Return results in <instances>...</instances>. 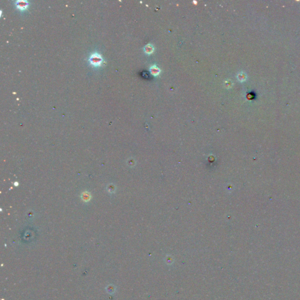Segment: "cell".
<instances>
[{
    "mask_svg": "<svg viewBox=\"0 0 300 300\" xmlns=\"http://www.w3.org/2000/svg\"><path fill=\"white\" fill-rule=\"evenodd\" d=\"M90 63L94 66H100L103 62V58L101 55L97 53H94L89 57Z\"/></svg>",
    "mask_w": 300,
    "mask_h": 300,
    "instance_id": "6da1fadb",
    "label": "cell"
},
{
    "mask_svg": "<svg viewBox=\"0 0 300 300\" xmlns=\"http://www.w3.org/2000/svg\"><path fill=\"white\" fill-rule=\"evenodd\" d=\"M16 6L20 10H25L28 6V2L25 0H18L15 2Z\"/></svg>",
    "mask_w": 300,
    "mask_h": 300,
    "instance_id": "7a4b0ae2",
    "label": "cell"
},
{
    "mask_svg": "<svg viewBox=\"0 0 300 300\" xmlns=\"http://www.w3.org/2000/svg\"><path fill=\"white\" fill-rule=\"evenodd\" d=\"M151 71L152 74L156 76V75H158V73H159V70L158 69V68L157 67L153 66V67H152V68L151 69Z\"/></svg>",
    "mask_w": 300,
    "mask_h": 300,
    "instance_id": "3957f363",
    "label": "cell"
},
{
    "mask_svg": "<svg viewBox=\"0 0 300 300\" xmlns=\"http://www.w3.org/2000/svg\"><path fill=\"white\" fill-rule=\"evenodd\" d=\"M145 51L146 53L148 54H149V53H151L153 51V46H152L151 45H147L145 47Z\"/></svg>",
    "mask_w": 300,
    "mask_h": 300,
    "instance_id": "277c9868",
    "label": "cell"
}]
</instances>
